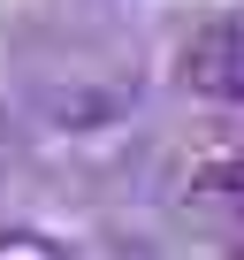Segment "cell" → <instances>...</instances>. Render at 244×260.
Wrapping results in <instances>:
<instances>
[{
    "mask_svg": "<svg viewBox=\"0 0 244 260\" xmlns=\"http://www.w3.org/2000/svg\"><path fill=\"white\" fill-rule=\"evenodd\" d=\"M183 84L198 100L244 107V16H214L191 46H183Z\"/></svg>",
    "mask_w": 244,
    "mask_h": 260,
    "instance_id": "1",
    "label": "cell"
},
{
    "mask_svg": "<svg viewBox=\"0 0 244 260\" xmlns=\"http://www.w3.org/2000/svg\"><path fill=\"white\" fill-rule=\"evenodd\" d=\"M0 260H61V245L38 230H0Z\"/></svg>",
    "mask_w": 244,
    "mask_h": 260,
    "instance_id": "2",
    "label": "cell"
},
{
    "mask_svg": "<svg viewBox=\"0 0 244 260\" xmlns=\"http://www.w3.org/2000/svg\"><path fill=\"white\" fill-rule=\"evenodd\" d=\"M236 260H244V252H236Z\"/></svg>",
    "mask_w": 244,
    "mask_h": 260,
    "instance_id": "3",
    "label": "cell"
}]
</instances>
